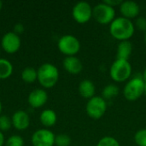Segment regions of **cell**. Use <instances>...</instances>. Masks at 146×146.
<instances>
[{
  "instance_id": "cell-1",
  "label": "cell",
  "mask_w": 146,
  "mask_h": 146,
  "mask_svg": "<svg viewBox=\"0 0 146 146\" xmlns=\"http://www.w3.org/2000/svg\"><path fill=\"white\" fill-rule=\"evenodd\" d=\"M135 27L133 21L125 17H117L110 25V35L119 40L125 41L129 40L134 34Z\"/></svg>"
},
{
  "instance_id": "cell-2",
  "label": "cell",
  "mask_w": 146,
  "mask_h": 146,
  "mask_svg": "<svg viewBox=\"0 0 146 146\" xmlns=\"http://www.w3.org/2000/svg\"><path fill=\"white\" fill-rule=\"evenodd\" d=\"M37 80L44 88L53 87L59 80V71L57 68L51 63H44L37 70Z\"/></svg>"
},
{
  "instance_id": "cell-3",
  "label": "cell",
  "mask_w": 146,
  "mask_h": 146,
  "mask_svg": "<svg viewBox=\"0 0 146 146\" xmlns=\"http://www.w3.org/2000/svg\"><path fill=\"white\" fill-rule=\"evenodd\" d=\"M132 74V66L127 60L116 59L110 68V78L115 82H124Z\"/></svg>"
},
{
  "instance_id": "cell-4",
  "label": "cell",
  "mask_w": 146,
  "mask_h": 146,
  "mask_svg": "<svg viewBox=\"0 0 146 146\" xmlns=\"http://www.w3.org/2000/svg\"><path fill=\"white\" fill-rule=\"evenodd\" d=\"M145 92V81L142 77H133L123 88V96L128 101H136Z\"/></svg>"
},
{
  "instance_id": "cell-5",
  "label": "cell",
  "mask_w": 146,
  "mask_h": 146,
  "mask_svg": "<svg viewBox=\"0 0 146 146\" xmlns=\"http://www.w3.org/2000/svg\"><path fill=\"white\" fill-rule=\"evenodd\" d=\"M92 17L99 24H110L115 18V8L102 2L93 7Z\"/></svg>"
},
{
  "instance_id": "cell-6",
  "label": "cell",
  "mask_w": 146,
  "mask_h": 146,
  "mask_svg": "<svg viewBox=\"0 0 146 146\" xmlns=\"http://www.w3.org/2000/svg\"><path fill=\"white\" fill-rule=\"evenodd\" d=\"M107 110V103L103 97L94 96L88 100L86 111L87 115L94 120H98L104 116Z\"/></svg>"
},
{
  "instance_id": "cell-7",
  "label": "cell",
  "mask_w": 146,
  "mask_h": 146,
  "mask_svg": "<svg viewBox=\"0 0 146 146\" xmlns=\"http://www.w3.org/2000/svg\"><path fill=\"white\" fill-rule=\"evenodd\" d=\"M57 47L58 50L66 56H73L80 51V43L74 35L66 34L59 38Z\"/></svg>"
},
{
  "instance_id": "cell-8",
  "label": "cell",
  "mask_w": 146,
  "mask_h": 146,
  "mask_svg": "<svg viewBox=\"0 0 146 146\" xmlns=\"http://www.w3.org/2000/svg\"><path fill=\"white\" fill-rule=\"evenodd\" d=\"M92 9L87 2L81 1L77 3L72 9L74 20L79 24L87 23L92 17Z\"/></svg>"
},
{
  "instance_id": "cell-9",
  "label": "cell",
  "mask_w": 146,
  "mask_h": 146,
  "mask_svg": "<svg viewBox=\"0 0 146 146\" xmlns=\"http://www.w3.org/2000/svg\"><path fill=\"white\" fill-rule=\"evenodd\" d=\"M21 42L20 36L15 33L14 32L6 33L3 36L1 40V47L5 52L9 54H13L18 51L21 47Z\"/></svg>"
},
{
  "instance_id": "cell-10",
  "label": "cell",
  "mask_w": 146,
  "mask_h": 146,
  "mask_svg": "<svg viewBox=\"0 0 146 146\" xmlns=\"http://www.w3.org/2000/svg\"><path fill=\"white\" fill-rule=\"evenodd\" d=\"M56 135L50 130L38 129L32 136V144L33 146H53L55 145Z\"/></svg>"
},
{
  "instance_id": "cell-11",
  "label": "cell",
  "mask_w": 146,
  "mask_h": 146,
  "mask_svg": "<svg viewBox=\"0 0 146 146\" xmlns=\"http://www.w3.org/2000/svg\"><path fill=\"white\" fill-rule=\"evenodd\" d=\"M120 11L122 15V17H125L127 19H133L136 18L140 12V8L139 5L131 0H127V1H122L121 5H120Z\"/></svg>"
},
{
  "instance_id": "cell-12",
  "label": "cell",
  "mask_w": 146,
  "mask_h": 146,
  "mask_svg": "<svg viewBox=\"0 0 146 146\" xmlns=\"http://www.w3.org/2000/svg\"><path fill=\"white\" fill-rule=\"evenodd\" d=\"M48 100V94L44 89H35L28 95V104L32 108L37 109L44 106Z\"/></svg>"
},
{
  "instance_id": "cell-13",
  "label": "cell",
  "mask_w": 146,
  "mask_h": 146,
  "mask_svg": "<svg viewBox=\"0 0 146 146\" xmlns=\"http://www.w3.org/2000/svg\"><path fill=\"white\" fill-rule=\"evenodd\" d=\"M11 121L12 126L19 131L26 130L30 125L29 115L24 110H17L15 112L11 117Z\"/></svg>"
},
{
  "instance_id": "cell-14",
  "label": "cell",
  "mask_w": 146,
  "mask_h": 146,
  "mask_svg": "<svg viewBox=\"0 0 146 146\" xmlns=\"http://www.w3.org/2000/svg\"><path fill=\"white\" fill-rule=\"evenodd\" d=\"M62 65L64 69L71 74H78L83 69V64L81 61L75 56H66L62 62Z\"/></svg>"
},
{
  "instance_id": "cell-15",
  "label": "cell",
  "mask_w": 146,
  "mask_h": 146,
  "mask_svg": "<svg viewBox=\"0 0 146 146\" xmlns=\"http://www.w3.org/2000/svg\"><path fill=\"white\" fill-rule=\"evenodd\" d=\"M79 93L84 98L91 99L94 97L96 88L94 83L90 80H83L79 85Z\"/></svg>"
},
{
  "instance_id": "cell-16",
  "label": "cell",
  "mask_w": 146,
  "mask_h": 146,
  "mask_svg": "<svg viewBox=\"0 0 146 146\" xmlns=\"http://www.w3.org/2000/svg\"><path fill=\"white\" fill-rule=\"evenodd\" d=\"M133 52V44L129 40L121 41L117 46L116 59L128 61Z\"/></svg>"
},
{
  "instance_id": "cell-17",
  "label": "cell",
  "mask_w": 146,
  "mask_h": 146,
  "mask_svg": "<svg viewBox=\"0 0 146 146\" xmlns=\"http://www.w3.org/2000/svg\"><path fill=\"white\" fill-rule=\"evenodd\" d=\"M39 120L42 125H44L46 127H53L56 123L57 115L54 110L48 109L41 112Z\"/></svg>"
},
{
  "instance_id": "cell-18",
  "label": "cell",
  "mask_w": 146,
  "mask_h": 146,
  "mask_svg": "<svg viewBox=\"0 0 146 146\" xmlns=\"http://www.w3.org/2000/svg\"><path fill=\"white\" fill-rule=\"evenodd\" d=\"M13 73L12 63L4 58H0V80H5L11 76Z\"/></svg>"
},
{
  "instance_id": "cell-19",
  "label": "cell",
  "mask_w": 146,
  "mask_h": 146,
  "mask_svg": "<svg viewBox=\"0 0 146 146\" xmlns=\"http://www.w3.org/2000/svg\"><path fill=\"white\" fill-rule=\"evenodd\" d=\"M21 79L24 82L27 84H32L38 79L37 70L32 67L25 68L21 72Z\"/></svg>"
},
{
  "instance_id": "cell-20",
  "label": "cell",
  "mask_w": 146,
  "mask_h": 146,
  "mask_svg": "<svg viewBox=\"0 0 146 146\" xmlns=\"http://www.w3.org/2000/svg\"><path fill=\"white\" fill-rule=\"evenodd\" d=\"M119 94V88L114 84H110L106 86L102 91V97L106 99H111L115 98Z\"/></svg>"
},
{
  "instance_id": "cell-21",
  "label": "cell",
  "mask_w": 146,
  "mask_h": 146,
  "mask_svg": "<svg viewBox=\"0 0 146 146\" xmlns=\"http://www.w3.org/2000/svg\"><path fill=\"white\" fill-rule=\"evenodd\" d=\"M97 146H121L120 143L116 139L111 136H105L103 137L98 143L97 144Z\"/></svg>"
},
{
  "instance_id": "cell-22",
  "label": "cell",
  "mask_w": 146,
  "mask_h": 146,
  "mask_svg": "<svg viewBox=\"0 0 146 146\" xmlns=\"http://www.w3.org/2000/svg\"><path fill=\"white\" fill-rule=\"evenodd\" d=\"M71 144V139L68 135L61 133L56 136L55 145L56 146H69Z\"/></svg>"
},
{
  "instance_id": "cell-23",
  "label": "cell",
  "mask_w": 146,
  "mask_h": 146,
  "mask_svg": "<svg viewBox=\"0 0 146 146\" xmlns=\"http://www.w3.org/2000/svg\"><path fill=\"white\" fill-rule=\"evenodd\" d=\"M134 141L138 146H146V128L140 129L135 133Z\"/></svg>"
},
{
  "instance_id": "cell-24",
  "label": "cell",
  "mask_w": 146,
  "mask_h": 146,
  "mask_svg": "<svg viewBox=\"0 0 146 146\" xmlns=\"http://www.w3.org/2000/svg\"><path fill=\"white\" fill-rule=\"evenodd\" d=\"M12 127V121L8 115H0V132H7Z\"/></svg>"
},
{
  "instance_id": "cell-25",
  "label": "cell",
  "mask_w": 146,
  "mask_h": 146,
  "mask_svg": "<svg viewBox=\"0 0 146 146\" xmlns=\"http://www.w3.org/2000/svg\"><path fill=\"white\" fill-rule=\"evenodd\" d=\"M24 145V140L19 135H12L10 136L7 141L6 146H23Z\"/></svg>"
},
{
  "instance_id": "cell-26",
  "label": "cell",
  "mask_w": 146,
  "mask_h": 146,
  "mask_svg": "<svg viewBox=\"0 0 146 146\" xmlns=\"http://www.w3.org/2000/svg\"><path fill=\"white\" fill-rule=\"evenodd\" d=\"M137 28H139L141 31H145L146 32V18L143 16H139L136 19L135 21V25Z\"/></svg>"
},
{
  "instance_id": "cell-27",
  "label": "cell",
  "mask_w": 146,
  "mask_h": 146,
  "mask_svg": "<svg viewBox=\"0 0 146 146\" xmlns=\"http://www.w3.org/2000/svg\"><path fill=\"white\" fill-rule=\"evenodd\" d=\"M121 2L122 1H121V0H104V1H103V3H104L113 8H115V6H118V5L120 6Z\"/></svg>"
},
{
  "instance_id": "cell-28",
  "label": "cell",
  "mask_w": 146,
  "mask_h": 146,
  "mask_svg": "<svg viewBox=\"0 0 146 146\" xmlns=\"http://www.w3.org/2000/svg\"><path fill=\"white\" fill-rule=\"evenodd\" d=\"M24 32V26L21 23H17L14 27V33H16L17 35L22 33Z\"/></svg>"
},
{
  "instance_id": "cell-29",
  "label": "cell",
  "mask_w": 146,
  "mask_h": 146,
  "mask_svg": "<svg viewBox=\"0 0 146 146\" xmlns=\"http://www.w3.org/2000/svg\"><path fill=\"white\" fill-rule=\"evenodd\" d=\"M4 144V136L2 132H0V146H3Z\"/></svg>"
},
{
  "instance_id": "cell-30",
  "label": "cell",
  "mask_w": 146,
  "mask_h": 146,
  "mask_svg": "<svg viewBox=\"0 0 146 146\" xmlns=\"http://www.w3.org/2000/svg\"><path fill=\"white\" fill-rule=\"evenodd\" d=\"M142 78H143L144 81H145V82H146V68H145L144 72H143V74H142Z\"/></svg>"
},
{
  "instance_id": "cell-31",
  "label": "cell",
  "mask_w": 146,
  "mask_h": 146,
  "mask_svg": "<svg viewBox=\"0 0 146 146\" xmlns=\"http://www.w3.org/2000/svg\"><path fill=\"white\" fill-rule=\"evenodd\" d=\"M2 8H3V2H2V1L0 0V11H1Z\"/></svg>"
},
{
  "instance_id": "cell-32",
  "label": "cell",
  "mask_w": 146,
  "mask_h": 146,
  "mask_svg": "<svg viewBox=\"0 0 146 146\" xmlns=\"http://www.w3.org/2000/svg\"><path fill=\"white\" fill-rule=\"evenodd\" d=\"M2 103L0 102V115H1V113H2Z\"/></svg>"
},
{
  "instance_id": "cell-33",
  "label": "cell",
  "mask_w": 146,
  "mask_h": 146,
  "mask_svg": "<svg viewBox=\"0 0 146 146\" xmlns=\"http://www.w3.org/2000/svg\"><path fill=\"white\" fill-rule=\"evenodd\" d=\"M144 94L146 95V82H145V92H144Z\"/></svg>"
},
{
  "instance_id": "cell-34",
  "label": "cell",
  "mask_w": 146,
  "mask_h": 146,
  "mask_svg": "<svg viewBox=\"0 0 146 146\" xmlns=\"http://www.w3.org/2000/svg\"><path fill=\"white\" fill-rule=\"evenodd\" d=\"M145 44H146V32H145Z\"/></svg>"
},
{
  "instance_id": "cell-35",
  "label": "cell",
  "mask_w": 146,
  "mask_h": 146,
  "mask_svg": "<svg viewBox=\"0 0 146 146\" xmlns=\"http://www.w3.org/2000/svg\"><path fill=\"white\" fill-rule=\"evenodd\" d=\"M0 54H1V50H0Z\"/></svg>"
}]
</instances>
